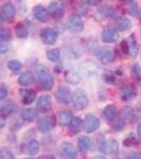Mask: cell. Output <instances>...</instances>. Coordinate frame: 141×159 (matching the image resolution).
<instances>
[{
	"label": "cell",
	"instance_id": "1",
	"mask_svg": "<svg viewBox=\"0 0 141 159\" xmlns=\"http://www.w3.org/2000/svg\"><path fill=\"white\" fill-rule=\"evenodd\" d=\"M36 75L43 90H51L54 85V80L51 75L49 69L45 66H38L36 68Z\"/></svg>",
	"mask_w": 141,
	"mask_h": 159
},
{
	"label": "cell",
	"instance_id": "2",
	"mask_svg": "<svg viewBox=\"0 0 141 159\" xmlns=\"http://www.w3.org/2000/svg\"><path fill=\"white\" fill-rule=\"evenodd\" d=\"M89 104V99L86 92L81 88H76L72 93V105L74 109L83 110Z\"/></svg>",
	"mask_w": 141,
	"mask_h": 159
},
{
	"label": "cell",
	"instance_id": "3",
	"mask_svg": "<svg viewBox=\"0 0 141 159\" xmlns=\"http://www.w3.org/2000/svg\"><path fill=\"white\" fill-rule=\"evenodd\" d=\"M100 151L104 154H107V155L116 156L119 153V143L114 138L104 140L100 145Z\"/></svg>",
	"mask_w": 141,
	"mask_h": 159
},
{
	"label": "cell",
	"instance_id": "4",
	"mask_svg": "<svg viewBox=\"0 0 141 159\" xmlns=\"http://www.w3.org/2000/svg\"><path fill=\"white\" fill-rule=\"evenodd\" d=\"M68 28L74 33H80L84 30V22L78 14H71L67 21Z\"/></svg>",
	"mask_w": 141,
	"mask_h": 159
},
{
	"label": "cell",
	"instance_id": "5",
	"mask_svg": "<svg viewBox=\"0 0 141 159\" xmlns=\"http://www.w3.org/2000/svg\"><path fill=\"white\" fill-rule=\"evenodd\" d=\"M100 127V120L93 115H87L84 120V129L86 133L91 134Z\"/></svg>",
	"mask_w": 141,
	"mask_h": 159
},
{
	"label": "cell",
	"instance_id": "6",
	"mask_svg": "<svg viewBox=\"0 0 141 159\" xmlns=\"http://www.w3.org/2000/svg\"><path fill=\"white\" fill-rule=\"evenodd\" d=\"M40 37H42L43 43H46V45H53L57 40L58 34L52 28H46V29H43L40 32Z\"/></svg>",
	"mask_w": 141,
	"mask_h": 159
},
{
	"label": "cell",
	"instance_id": "7",
	"mask_svg": "<svg viewBox=\"0 0 141 159\" xmlns=\"http://www.w3.org/2000/svg\"><path fill=\"white\" fill-rule=\"evenodd\" d=\"M55 97L57 101H60L63 104H69L70 102H72V93H71L70 88L68 87H60L55 92Z\"/></svg>",
	"mask_w": 141,
	"mask_h": 159
},
{
	"label": "cell",
	"instance_id": "8",
	"mask_svg": "<svg viewBox=\"0 0 141 159\" xmlns=\"http://www.w3.org/2000/svg\"><path fill=\"white\" fill-rule=\"evenodd\" d=\"M15 14H16V9L13 6L11 2H7V3L3 4L1 7V11H0V17L3 21H10L14 18Z\"/></svg>",
	"mask_w": 141,
	"mask_h": 159
},
{
	"label": "cell",
	"instance_id": "9",
	"mask_svg": "<svg viewBox=\"0 0 141 159\" xmlns=\"http://www.w3.org/2000/svg\"><path fill=\"white\" fill-rule=\"evenodd\" d=\"M49 12L53 17L56 18H61L65 13V7H64L63 2L60 0H53L52 2L49 4Z\"/></svg>",
	"mask_w": 141,
	"mask_h": 159
},
{
	"label": "cell",
	"instance_id": "10",
	"mask_svg": "<svg viewBox=\"0 0 141 159\" xmlns=\"http://www.w3.org/2000/svg\"><path fill=\"white\" fill-rule=\"evenodd\" d=\"M60 154H61V157H64V158L74 159V158L78 157L75 148L69 142H65L61 144V147L60 148Z\"/></svg>",
	"mask_w": 141,
	"mask_h": 159
},
{
	"label": "cell",
	"instance_id": "11",
	"mask_svg": "<svg viewBox=\"0 0 141 159\" xmlns=\"http://www.w3.org/2000/svg\"><path fill=\"white\" fill-rule=\"evenodd\" d=\"M53 126V120L52 118L49 116H43L39 118L37 121V129L40 133L46 134V133H49L51 129Z\"/></svg>",
	"mask_w": 141,
	"mask_h": 159
},
{
	"label": "cell",
	"instance_id": "12",
	"mask_svg": "<svg viewBox=\"0 0 141 159\" xmlns=\"http://www.w3.org/2000/svg\"><path fill=\"white\" fill-rule=\"evenodd\" d=\"M17 111V105L13 101H4L0 105V112L2 117H10Z\"/></svg>",
	"mask_w": 141,
	"mask_h": 159
},
{
	"label": "cell",
	"instance_id": "13",
	"mask_svg": "<svg viewBox=\"0 0 141 159\" xmlns=\"http://www.w3.org/2000/svg\"><path fill=\"white\" fill-rule=\"evenodd\" d=\"M34 16L38 21L40 22H47L50 19V12L43 6H36L33 9Z\"/></svg>",
	"mask_w": 141,
	"mask_h": 159
},
{
	"label": "cell",
	"instance_id": "14",
	"mask_svg": "<svg viewBox=\"0 0 141 159\" xmlns=\"http://www.w3.org/2000/svg\"><path fill=\"white\" fill-rule=\"evenodd\" d=\"M98 60L101 64L103 65H108L114 61L115 60V55H114V52L111 50V49H102L100 50L98 52Z\"/></svg>",
	"mask_w": 141,
	"mask_h": 159
},
{
	"label": "cell",
	"instance_id": "15",
	"mask_svg": "<svg viewBox=\"0 0 141 159\" xmlns=\"http://www.w3.org/2000/svg\"><path fill=\"white\" fill-rule=\"evenodd\" d=\"M52 108V101H51V97L48 94L42 96L37 101V109L40 112H48Z\"/></svg>",
	"mask_w": 141,
	"mask_h": 159
},
{
	"label": "cell",
	"instance_id": "16",
	"mask_svg": "<svg viewBox=\"0 0 141 159\" xmlns=\"http://www.w3.org/2000/svg\"><path fill=\"white\" fill-rule=\"evenodd\" d=\"M102 40L106 43H112L115 42H117L118 39V32L116 30L111 29V28H105V29L102 31L101 34Z\"/></svg>",
	"mask_w": 141,
	"mask_h": 159
},
{
	"label": "cell",
	"instance_id": "17",
	"mask_svg": "<svg viewBox=\"0 0 141 159\" xmlns=\"http://www.w3.org/2000/svg\"><path fill=\"white\" fill-rule=\"evenodd\" d=\"M73 115L69 110H64L57 114V122L61 126H68L70 125L71 121L73 120Z\"/></svg>",
	"mask_w": 141,
	"mask_h": 159
},
{
	"label": "cell",
	"instance_id": "18",
	"mask_svg": "<svg viewBox=\"0 0 141 159\" xmlns=\"http://www.w3.org/2000/svg\"><path fill=\"white\" fill-rule=\"evenodd\" d=\"M137 97V91L132 85H124L121 88V99L123 101H130Z\"/></svg>",
	"mask_w": 141,
	"mask_h": 159
},
{
	"label": "cell",
	"instance_id": "19",
	"mask_svg": "<svg viewBox=\"0 0 141 159\" xmlns=\"http://www.w3.org/2000/svg\"><path fill=\"white\" fill-rule=\"evenodd\" d=\"M115 27H116L117 31L123 32V31H126L132 28V22L126 17H119L115 20Z\"/></svg>",
	"mask_w": 141,
	"mask_h": 159
},
{
	"label": "cell",
	"instance_id": "20",
	"mask_svg": "<svg viewBox=\"0 0 141 159\" xmlns=\"http://www.w3.org/2000/svg\"><path fill=\"white\" fill-rule=\"evenodd\" d=\"M20 93L22 97V103L25 105L32 104L36 98V92L34 90H31V89H22V90H20Z\"/></svg>",
	"mask_w": 141,
	"mask_h": 159
},
{
	"label": "cell",
	"instance_id": "21",
	"mask_svg": "<svg viewBox=\"0 0 141 159\" xmlns=\"http://www.w3.org/2000/svg\"><path fill=\"white\" fill-rule=\"evenodd\" d=\"M35 81V78H34V74H33L31 71H25V72H22L21 74L19 75V79H18V82L21 86H29V85H32Z\"/></svg>",
	"mask_w": 141,
	"mask_h": 159
},
{
	"label": "cell",
	"instance_id": "22",
	"mask_svg": "<svg viewBox=\"0 0 141 159\" xmlns=\"http://www.w3.org/2000/svg\"><path fill=\"white\" fill-rule=\"evenodd\" d=\"M115 14L114 9L108 6H105V4H102L98 7V15L100 16V18L102 19H106L109 18V17H112Z\"/></svg>",
	"mask_w": 141,
	"mask_h": 159
},
{
	"label": "cell",
	"instance_id": "23",
	"mask_svg": "<svg viewBox=\"0 0 141 159\" xmlns=\"http://www.w3.org/2000/svg\"><path fill=\"white\" fill-rule=\"evenodd\" d=\"M37 116H38V112H37V110L34 108H25L21 111V118L25 121H28V122L34 121L37 118Z\"/></svg>",
	"mask_w": 141,
	"mask_h": 159
},
{
	"label": "cell",
	"instance_id": "24",
	"mask_svg": "<svg viewBox=\"0 0 141 159\" xmlns=\"http://www.w3.org/2000/svg\"><path fill=\"white\" fill-rule=\"evenodd\" d=\"M102 78H103L104 82H106L107 84H111V85H116L119 81L117 74L111 70H105L102 74Z\"/></svg>",
	"mask_w": 141,
	"mask_h": 159
},
{
	"label": "cell",
	"instance_id": "25",
	"mask_svg": "<svg viewBox=\"0 0 141 159\" xmlns=\"http://www.w3.org/2000/svg\"><path fill=\"white\" fill-rule=\"evenodd\" d=\"M83 125H84V123L82 121L81 118L74 117L73 120L70 123V125H69V126H70V132L74 135L79 134L82 130V126H83Z\"/></svg>",
	"mask_w": 141,
	"mask_h": 159
},
{
	"label": "cell",
	"instance_id": "26",
	"mask_svg": "<svg viewBox=\"0 0 141 159\" xmlns=\"http://www.w3.org/2000/svg\"><path fill=\"white\" fill-rule=\"evenodd\" d=\"M103 116L106 120H109V121H111V120L115 119V117L117 116V108L115 105H107L106 107L103 109Z\"/></svg>",
	"mask_w": 141,
	"mask_h": 159
},
{
	"label": "cell",
	"instance_id": "27",
	"mask_svg": "<svg viewBox=\"0 0 141 159\" xmlns=\"http://www.w3.org/2000/svg\"><path fill=\"white\" fill-rule=\"evenodd\" d=\"M90 144H91L90 138L87 137V136H82L80 139H79L78 148H79V151H80V152H86V151L89 150Z\"/></svg>",
	"mask_w": 141,
	"mask_h": 159
},
{
	"label": "cell",
	"instance_id": "28",
	"mask_svg": "<svg viewBox=\"0 0 141 159\" xmlns=\"http://www.w3.org/2000/svg\"><path fill=\"white\" fill-rule=\"evenodd\" d=\"M28 154L30 156H35L39 151V143L36 139H32L30 140V142L28 143V148H27Z\"/></svg>",
	"mask_w": 141,
	"mask_h": 159
},
{
	"label": "cell",
	"instance_id": "29",
	"mask_svg": "<svg viewBox=\"0 0 141 159\" xmlns=\"http://www.w3.org/2000/svg\"><path fill=\"white\" fill-rule=\"evenodd\" d=\"M28 34H29V30H28V27L25 25V22H19L16 25V35L18 38H25L28 37Z\"/></svg>",
	"mask_w": 141,
	"mask_h": 159
},
{
	"label": "cell",
	"instance_id": "30",
	"mask_svg": "<svg viewBox=\"0 0 141 159\" xmlns=\"http://www.w3.org/2000/svg\"><path fill=\"white\" fill-rule=\"evenodd\" d=\"M132 78L136 84L141 86V67L138 64H135L132 67Z\"/></svg>",
	"mask_w": 141,
	"mask_h": 159
},
{
	"label": "cell",
	"instance_id": "31",
	"mask_svg": "<svg viewBox=\"0 0 141 159\" xmlns=\"http://www.w3.org/2000/svg\"><path fill=\"white\" fill-rule=\"evenodd\" d=\"M127 42H129V45H130V53L133 56H135L138 52V43H137V39H136L135 35L134 34L130 35V36L127 38Z\"/></svg>",
	"mask_w": 141,
	"mask_h": 159
},
{
	"label": "cell",
	"instance_id": "32",
	"mask_svg": "<svg viewBox=\"0 0 141 159\" xmlns=\"http://www.w3.org/2000/svg\"><path fill=\"white\" fill-rule=\"evenodd\" d=\"M47 57L51 61H57L61 57V50L58 48H53L51 50H48Z\"/></svg>",
	"mask_w": 141,
	"mask_h": 159
},
{
	"label": "cell",
	"instance_id": "33",
	"mask_svg": "<svg viewBox=\"0 0 141 159\" xmlns=\"http://www.w3.org/2000/svg\"><path fill=\"white\" fill-rule=\"evenodd\" d=\"M7 67L10 68V70H11L12 72L17 73L22 69V65H21V63H20V61H16V60H12V61H10L9 63H7Z\"/></svg>",
	"mask_w": 141,
	"mask_h": 159
},
{
	"label": "cell",
	"instance_id": "34",
	"mask_svg": "<svg viewBox=\"0 0 141 159\" xmlns=\"http://www.w3.org/2000/svg\"><path fill=\"white\" fill-rule=\"evenodd\" d=\"M123 144L126 148H130V147H135V145L138 144V141L136 139V137L133 134H130L129 136H126L124 140H123Z\"/></svg>",
	"mask_w": 141,
	"mask_h": 159
},
{
	"label": "cell",
	"instance_id": "35",
	"mask_svg": "<svg viewBox=\"0 0 141 159\" xmlns=\"http://www.w3.org/2000/svg\"><path fill=\"white\" fill-rule=\"evenodd\" d=\"M0 158L13 159L14 158V155H13V153L11 152V150H9V148H6V147H2L1 148H0Z\"/></svg>",
	"mask_w": 141,
	"mask_h": 159
},
{
	"label": "cell",
	"instance_id": "36",
	"mask_svg": "<svg viewBox=\"0 0 141 159\" xmlns=\"http://www.w3.org/2000/svg\"><path fill=\"white\" fill-rule=\"evenodd\" d=\"M0 37H1L2 42H9V40L12 39V34H11V32H10L9 30H6L4 28H2Z\"/></svg>",
	"mask_w": 141,
	"mask_h": 159
},
{
	"label": "cell",
	"instance_id": "37",
	"mask_svg": "<svg viewBox=\"0 0 141 159\" xmlns=\"http://www.w3.org/2000/svg\"><path fill=\"white\" fill-rule=\"evenodd\" d=\"M120 49L124 54H129L130 53V45L127 39H123L121 43H120Z\"/></svg>",
	"mask_w": 141,
	"mask_h": 159
},
{
	"label": "cell",
	"instance_id": "38",
	"mask_svg": "<svg viewBox=\"0 0 141 159\" xmlns=\"http://www.w3.org/2000/svg\"><path fill=\"white\" fill-rule=\"evenodd\" d=\"M129 12H130V14L133 15V16H136V17L141 16V9L139 7H137V6L130 7L129 9Z\"/></svg>",
	"mask_w": 141,
	"mask_h": 159
},
{
	"label": "cell",
	"instance_id": "39",
	"mask_svg": "<svg viewBox=\"0 0 141 159\" xmlns=\"http://www.w3.org/2000/svg\"><path fill=\"white\" fill-rule=\"evenodd\" d=\"M112 127H114L115 130L120 132V130H122L125 127V122L123 121V120H118V121H116L112 124Z\"/></svg>",
	"mask_w": 141,
	"mask_h": 159
},
{
	"label": "cell",
	"instance_id": "40",
	"mask_svg": "<svg viewBox=\"0 0 141 159\" xmlns=\"http://www.w3.org/2000/svg\"><path fill=\"white\" fill-rule=\"evenodd\" d=\"M7 87L4 86V84H1V85H0V100L3 101V100L7 98Z\"/></svg>",
	"mask_w": 141,
	"mask_h": 159
},
{
	"label": "cell",
	"instance_id": "41",
	"mask_svg": "<svg viewBox=\"0 0 141 159\" xmlns=\"http://www.w3.org/2000/svg\"><path fill=\"white\" fill-rule=\"evenodd\" d=\"M129 158H141V153L140 152H133L130 154Z\"/></svg>",
	"mask_w": 141,
	"mask_h": 159
},
{
	"label": "cell",
	"instance_id": "42",
	"mask_svg": "<svg viewBox=\"0 0 141 159\" xmlns=\"http://www.w3.org/2000/svg\"><path fill=\"white\" fill-rule=\"evenodd\" d=\"M88 4H91V6H97L101 2V0H85Z\"/></svg>",
	"mask_w": 141,
	"mask_h": 159
},
{
	"label": "cell",
	"instance_id": "43",
	"mask_svg": "<svg viewBox=\"0 0 141 159\" xmlns=\"http://www.w3.org/2000/svg\"><path fill=\"white\" fill-rule=\"evenodd\" d=\"M137 134H138V138L141 141V123H139L137 126Z\"/></svg>",
	"mask_w": 141,
	"mask_h": 159
},
{
	"label": "cell",
	"instance_id": "44",
	"mask_svg": "<svg viewBox=\"0 0 141 159\" xmlns=\"http://www.w3.org/2000/svg\"><path fill=\"white\" fill-rule=\"evenodd\" d=\"M7 50H9V47H4V43H2V45H1V50H0V52H1L2 54H4V53H6Z\"/></svg>",
	"mask_w": 141,
	"mask_h": 159
},
{
	"label": "cell",
	"instance_id": "45",
	"mask_svg": "<svg viewBox=\"0 0 141 159\" xmlns=\"http://www.w3.org/2000/svg\"><path fill=\"white\" fill-rule=\"evenodd\" d=\"M140 31H141V29H140Z\"/></svg>",
	"mask_w": 141,
	"mask_h": 159
}]
</instances>
